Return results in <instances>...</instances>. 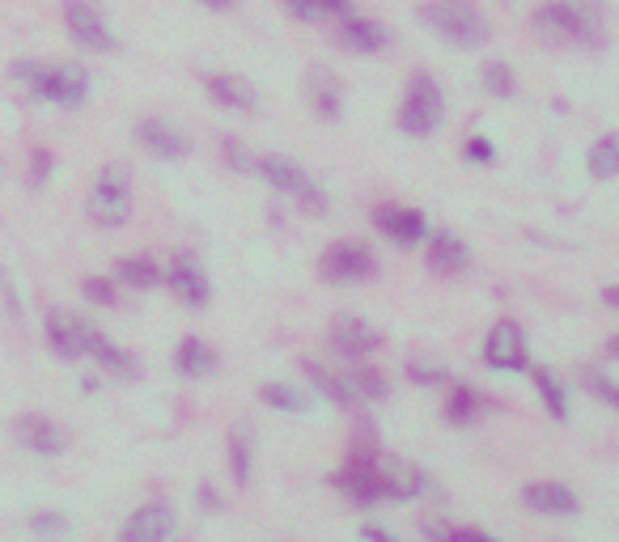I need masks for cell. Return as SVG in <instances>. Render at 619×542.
Listing matches in <instances>:
<instances>
[{
	"instance_id": "17",
	"label": "cell",
	"mask_w": 619,
	"mask_h": 542,
	"mask_svg": "<svg viewBox=\"0 0 619 542\" xmlns=\"http://www.w3.org/2000/svg\"><path fill=\"white\" fill-rule=\"evenodd\" d=\"M174 534H179V517L170 504H140L119 530L123 542H166Z\"/></svg>"
},
{
	"instance_id": "8",
	"label": "cell",
	"mask_w": 619,
	"mask_h": 542,
	"mask_svg": "<svg viewBox=\"0 0 619 542\" xmlns=\"http://www.w3.org/2000/svg\"><path fill=\"white\" fill-rule=\"evenodd\" d=\"M318 276L327 284H340V288L365 284V280L378 276V259L365 242H331L323 250V259H318Z\"/></svg>"
},
{
	"instance_id": "15",
	"label": "cell",
	"mask_w": 619,
	"mask_h": 542,
	"mask_svg": "<svg viewBox=\"0 0 619 542\" xmlns=\"http://www.w3.org/2000/svg\"><path fill=\"white\" fill-rule=\"evenodd\" d=\"M136 140H140V149H145L149 157L157 161H179L191 153V140L183 128H174L170 119L162 115H145V119H136Z\"/></svg>"
},
{
	"instance_id": "30",
	"label": "cell",
	"mask_w": 619,
	"mask_h": 542,
	"mask_svg": "<svg viewBox=\"0 0 619 542\" xmlns=\"http://www.w3.org/2000/svg\"><path fill=\"white\" fill-rule=\"evenodd\" d=\"M530 382H535L539 399H543V411L552 415V420H569V390H564V386L556 382V373H552V369L535 365V369H530Z\"/></svg>"
},
{
	"instance_id": "7",
	"label": "cell",
	"mask_w": 619,
	"mask_h": 542,
	"mask_svg": "<svg viewBox=\"0 0 619 542\" xmlns=\"http://www.w3.org/2000/svg\"><path fill=\"white\" fill-rule=\"evenodd\" d=\"M60 17H64V30L73 34L77 47L94 51V56H111V51H119V39L111 34V26H106V17L94 0H60Z\"/></svg>"
},
{
	"instance_id": "9",
	"label": "cell",
	"mask_w": 619,
	"mask_h": 542,
	"mask_svg": "<svg viewBox=\"0 0 619 542\" xmlns=\"http://www.w3.org/2000/svg\"><path fill=\"white\" fill-rule=\"evenodd\" d=\"M484 365L497 369V373L530 369V339L522 331V322H514V318L492 322L488 335H484Z\"/></svg>"
},
{
	"instance_id": "14",
	"label": "cell",
	"mask_w": 619,
	"mask_h": 542,
	"mask_svg": "<svg viewBox=\"0 0 619 542\" xmlns=\"http://www.w3.org/2000/svg\"><path fill=\"white\" fill-rule=\"evenodd\" d=\"M13 441L22 449H30V454H39V458H60L68 449L64 428L51 420V415H39V411L17 415V420H13Z\"/></svg>"
},
{
	"instance_id": "26",
	"label": "cell",
	"mask_w": 619,
	"mask_h": 542,
	"mask_svg": "<svg viewBox=\"0 0 619 542\" xmlns=\"http://www.w3.org/2000/svg\"><path fill=\"white\" fill-rule=\"evenodd\" d=\"M225 454H229V475H234V483L238 487H251V475H255V432L246 428L242 420L229 428Z\"/></svg>"
},
{
	"instance_id": "32",
	"label": "cell",
	"mask_w": 619,
	"mask_h": 542,
	"mask_svg": "<svg viewBox=\"0 0 619 542\" xmlns=\"http://www.w3.org/2000/svg\"><path fill=\"white\" fill-rule=\"evenodd\" d=\"M259 403L263 407H272V411H285V415H302L310 411V399L297 386L289 382H268V386H259Z\"/></svg>"
},
{
	"instance_id": "20",
	"label": "cell",
	"mask_w": 619,
	"mask_h": 542,
	"mask_svg": "<svg viewBox=\"0 0 619 542\" xmlns=\"http://www.w3.org/2000/svg\"><path fill=\"white\" fill-rule=\"evenodd\" d=\"M340 47L352 51V56H378V51L391 47V30L374 17H357V13H344L340 22Z\"/></svg>"
},
{
	"instance_id": "28",
	"label": "cell",
	"mask_w": 619,
	"mask_h": 542,
	"mask_svg": "<svg viewBox=\"0 0 619 542\" xmlns=\"http://www.w3.org/2000/svg\"><path fill=\"white\" fill-rule=\"evenodd\" d=\"M488 407H492V403L484 399L480 390H471V386H463V382H454V386H450V399H446V411H441V415H446V424L467 428V424L480 420V415H484Z\"/></svg>"
},
{
	"instance_id": "31",
	"label": "cell",
	"mask_w": 619,
	"mask_h": 542,
	"mask_svg": "<svg viewBox=\"0 0 619 542\" xmlns=\"http://www.w3.org/2000/svg\"><path fill=\"white\" fill-rule=\"evenodd\" d=\"M586 170H590V178H598V183H615L619 178V132H607L594 144L590 157H586Z\"/></svg>"
},
{
	"instance_id": "46",
	"label": "cell",
	"mask_w": 619,
	"mask_h": 542,
	"mask_svg": "<svg viewBox=\"0 0 619 542\" xmlns=\"http://www.w3.org/2000/svg\"><path fill=\"white\" fill-rule=\"evenodd\" d=\"M603 305H607V310H619V284H607L603 288Z\"/></svg>"
},
{
	"instance_id": "40",
	"label": "cell",
	"mask_w": 619,
	"mask_h": 542,
	"mask_svg": "<svg viewBox=\"0 0 619 542\" xmlns=\"http://www.w3.org/2000/svg\"><path fill=\"white\" fill-rule=\"evenodd\" d=\"M0 305H5L9 318H22V293H17L13 267H0Z\"/></svg>"
},
{
	"instance_id": "38",
	"label": "cell",
	"mask_w": 619,
	"mask_h": 542,
	"mask_svg": "<svg viewBox=\"0 0 619 542\" xmlns=\"http://www.w3.org/2000/svg\"><path fill=\"white\" fill-rule=\"evenodd\" d=\"M581 386H586V390L594 394V399H603L611 411H619V382H615V377L590 369V373H581Z\"/></svg>"
},
{
	"instance_id": "3",
	"label": "cell",
	"mask_w": 619,
	"mask_h": 542,
	"mask_svg": "<svg viewBox=\"0 0 619 542\" xmlns=\"http://www.w3.org/2000/svg\"><path fill=\"white\" fill-rule=\"evenodd\" d=\"M255 174L268 183L276 195H285V200H293L297 208H302L306 216H327L331 204H327V191L314 183V178L297 166L293 157H280V153H263L255 157Z\"/></svg>"
},
{
	"instance_id": "18",
	"label": "cell",
	"mask_w": 619,
	"mask_h": 542,
	"mask_svg": "<svg viewBox=\"0 0 619 542\" xmlns=\"http://www.w3.org/2000/svg\"><path fill=\"white\" fill-rule=\"evenodd\" d=\"M378 479H382V496L386 500H416L424 492V483H429L416 462L382 454V449H378Z\"/></svg>"
},
{
	"instance_id": "25",
	"label": "cell",
	"mask_w": 619,
	"mask_h": 542,
	"mask_svg": "<svg viewBox=\"0 0 619 542\" xmlns=\"http://www.w3.org/2000/svg\"><path fill=\"white\" fill-rule=\"evenodd\" d=\"M302 373L310 377V386L323 394L327 403H335L340 411H352V403H357V394H352V386H348V377L344 373H331L327 365H318L314 356H302Z\"/></svg>"
},
{
	"instance_id": "6",
	"label": "cell",
	"mask_w": 619,
	"mask_h": 542,
	"mask_svg": "<svg viewBox=\"0 0 619 542\" xmlns=\"http://www.w3.org/2000/svg\"><path fill=\"white\" fill-rule=\"evenodd\" d=\"M90 221L98 229H119L132 216V174L128 166H102L90 191Z\"/></svg>"
},
{
	"instance_id": "36",
	"label": "cell",
	"mask_w": 619,
	"mask_h": 542,
	"mask_svg": "<svg viewBox=\"0 0 619 542\" xmlns=\"http://www.w3.org/2000/svg\"><path fill=\"white\" fill-rule=\"evenodd\" d=\"M26 530L39 534V538H60V534L73 530V521H68L64 513H56V509H39V513L26 517Z\"/></svg>"
},
{
	"instance_id": "39",
	"label": "cell",
	"mask_w": 619,
	"mask_h": 542,
	"mask_svg": "<svg viewBox=\"0 0 619 542\" xmlns=\"http://www.w3.org/2000/svg\"><path fill=\"white\" fill-rule=\"evenodd\" d=\"M403 373H408V382L412 386H441L446 382V369L437 365V360H408V365H403Z\"/></svg>"
},
{
	"instance_id": "5",
	"label": "cell",
	"mask_w": 619,
	"mask_h": 542,
	"mask_svg": "<svg viewBox=\"0 0 619 542\" xmlns=\"http://www.w3.org/2000/svg\"><path fill=\"white\" fill-rule=\"evenodd\" d=\"M441 119H446V94H441V85L429 77V72H416V77L408 81V94H403L399 102V132L408 140H429Z\"/></svg>"
},
{
	"instance_id": "2",
	"label": "cell",
	"mask_w": 619,
	"mask_h": 542,
	"mask_svg": "<svg viewBox=\"0 0 619 542\" xmlns=\"http://www.w3.org/2000/svg\"><path fill=\"white\" fill-rule=\"evenodd\" d=\"M535 34L547 47H590L603 34V22L586 0H547L535 13Z\"/></svg>"
},
{
	"instance_id": "23",
	"label": "cell",
	"mask_w": 619,
	"mask_h": 542,
	"mask_svg": "<svg viewBox=\"0 0 619 542\" xmlns=\"http://www.w3.org/2000/svg\"><path fill=\"white\" fill-rule=\"evenodd\" d=\"M85 360H94V365L102 373H111V377H123V382H132V377L140 373V360L132 352H123L115 339H106L98 327L90 335V348H85Z\"/></svg>"
},
{
	"instance_id": "47",
	"label": "cell",
	"mask_w": 619,
	"mask_h": 542,
	"mask_svg": "<svg viewBox=\"0 0 619 542\" xmlns=\"http://www.w3.org/2000/svg\"><path fill=\"white\" fill-rule=\"evenodd\" d=\"M200 5H208V9H234L238 0H200Z\"/></svg>"
},
{
	"instance_id": "22",
	"label": "cell",
	"mask_w": 619,
	"mask_h": 542,
	"mask_svg": "<svg viewBox=\"0 0 619 542\" xmlns=\"http://www.w3.org/2000/svg\"><path fill=\"white\" fill-rule=\"evenodd\" d=\"M306 102L323 123H335L344 115V89L327 68H310L306 72Z\"/></svg>"
},
{
	"instance_id": "43",
	"label": "cell",
	"mask_w": 619,
	"mask_h": 542,
	"mask_svg": "<svg viewBox=\"0 0 619 542\" xmlns=\"http://www.w3.org/2000/svg\"><path fill=\"white\" fill-rule=\"evenodd\" d=\"M200 509L204 513H221L225 509V500H221V492L212 483H200Z\"/></svg>"
},
{
	"instance_id": "21",
	"label": "cell",
	"mask_w": 619,
	"mask_h": 542,
	"mask_svg": "<svg viewBox=\"0 0 619 542\" xmlns=\"http://www.w3.org/2000/svg\"><path fill=\"white\" fill-rule=\"evenodd\" d=\"M204 89L221 111H238V115L255 111V98H259L255 85L246 77H238V72H212V77H204Z\"/></svg>"
},
{
	"instance_id": "34",
	"label": "cell",
	"mask_w": 619,
	"mask_h": 542,
	"mask_svg": "<svg viewBox=\"0 0 619 542\" xmlns=\"http://www.w3.org/2000/svg\"><path fill=\"white\" fill-rule=\"evenodd\" d=\"M285 9L297 17V22H323V17L352 13V0H285Z\"/></svg>"
},
{
	"instance_id": "48",
	"label": "cell",
	"mask_w": 619,
	"mask_h": 542,
	"mask_svg": "<svg viewBox=\"0 0 619 542\" xmlns=\"http://www.w3.org/2000/svg\"><path fill=\"white\" fill-rule=\"evenodd\" d=\"M607 352H611V356H619V339H611V343H607Z\"/></svg>"
},
{
	"instance_id": "24",
	"label": "cell",
	"mask_w": 619,
	"mask_h": 542,
	"mask_svg": "<svg viewBox=\"0 0 619 542\" xmlns=\"http://www.w3.org/2000/svg\"><path fill=\"white\" fill-rule=\"evenodd\" d=\"M174 369H179L187 382H204V377L217 373V352H212L200 335H183V343L174 348Z\"/></svg>"
},
{
	"instance_id": "37",
	"label": "cell",
	"mask_w": 619,
	"mask_h": 542,
	"mask_svg": "<svg viewBox=\"0 0 619 542\" xmlns=\"http://www.w3.org/2000/svg\"><path fill=\"white\" fill-rule=\"evenodd\" d=\"M51 174H56V153L51 149H30V174H26V187L39 191L51 183Z\"/></svg>"
},
{
	"instance_id": "29",
	"label": "cell",
	"mask_w": 619,
	"mask_h": 542,
	"mask_svg": "<svg viewBox=\"0 0 619 542\" xmlns=\"http://www.w3.org/2000/svg\"><path fill=\"white\" fill-rule=\"evenodd\" d=\"M352 394H357V403H382L386 394H391V382H386V373L365 365V360H352V369L344 373Z\"/></svg>"
},
{
	"instance_id": "1",
	"label": "cell",
	"mask_w": 619,
	"mask_h": 542,
	"mask_svg": "<svg viewBox=\"0 0 619 542\" xmlns=\"http://www.w3.org/2000/svg\"><path fill=\"white\" fill-rule=\"evenodd\" d=\"M13 81L30 89V98L77 111L90 98V72L81 64H43V60H17L13 64Z\"/></svg>"
},
{
	"instance_id": "35",
	"label": "cell",
	"mask_w": 619,
	"mask_h": 542,
	"mask_svg": "<svg viewBox=\"0 0 619 542\" xmlns=\"http://www.w3.org/2000/svg\"><path fill=\"white\" fill-rule=\"evenodd\" d=\"M81 297L90 301V305H102V310H115V305H119L115 276H90V280H81Z\"/></svg>"
},
{
	"instance_id": "10",
	"label": "cell",
	"mask_w": 619,
	"mask_h": 542,
	"mask_svg": "<svg viewBox=\"0 0 619 542\" xmlns=\"http://www.w3.org/2000/svg\"><path fill=\"white\" fill-rule=\"evenodd\" d=\"M90 335H94V327L85 322L81 314H73V310H51L47 318H43V339H47V348H51V356H60V360H85V348H90Z\"/></svg>"
},
{
	"instance_id": "11",
	"label": "cell",
	"mask_w": 619,
	"mask_h": 542,
	"mask_svg": "<svg viewBox=\"0 0 619 542\" xmlns=\"http://www.w3.org/2000/svg\"><path fill=\"white\" fill-rule=\"evenodd\" d=\"M327 339H331V352L344 356L348 365L352 360H369L382 348V331L369 327V322L357 318V314H335L331 327H327Z\"/></svg>"
},
{
	"instance_id": "42",
	"label": "cell",
	"mask_w": 619,
	"mask_h": 542,
	"mask_svg": "<svg viewBox=\"0 0 619 542\" xmlns=\"http://www.w3.org/2000/svg\"><path fill=\"white\" fill-rule=\"evenodd\" d=\"M225 157H229V170H238V174H246V170H255V157H246L238 140H229V144H225Z\"/></svg>"
},
{
	"instance_id": "19",
	"label": "cell",
	"mask_w": 619,
	"mask_h": 542,
	"mask_svg": "<svg viewBox=\"0 0 619 542\" xmlns=\"http://www.w3.org/2000/svg\"><path fill=\"white\" fill-rule=\"evenodd\" d=\"M424 263H429L433 276H463L471 263V250L463 238H454L450 229H437L424 238Z\"/></svg>"
},
{
	"instance_id": "33",
	"label": "cell",
	"mask_w": 619,
	"mask_h": 542,
	"mask_svg": "<svg viewBox=\"0 0 619 542\" xmlns=\"http://www.w3.org/2000/svg\"><path fill=\"white\" fill-rule=\"evenodd\" d=\"M480 85L488 89V98H497V102H509L518 94V81H514V68H509L505 60H488L480 68Z\"/></svg>"
},
{
	"instance_id": "4",
	"label": "cell",
	"mask_w": 619,
	"mask_h": 542,
	"mask_svg": "<svg viewBox=\"0 0 619 542\" xmlns=\"http://www.w3.org/2000/svg\"><path fill=\"white\" fill-rule=\"evenodd\" d=\"M420 22L429 26L441 43H450L458 51H475L488 43V22L467 0H433V5L420 9Z\"/></svg>"
},
{
	"instance_id": "45",
	"label": "cell",
	"mask_w": 619,
	"mask_h": 542,
	"mask_svg": "<svg viewBox=\"0 0 619 542\" xmlns=\"http://www.w3.org/2000/svg\"><path fill=\"white\" fill-rule=\"evenodd\" d=\"M361 538H369V542H395V534H391V530H382V526H365Z\"/></svg>"
},
{
	"instance_id": "13",
	"label": "cell",
	"mask_w": 619,
	"mask_h": 542,
	"mask_svg": "<svg viewBox=\"0 0 619 542\" xmlns=\"http://www.w3.org/2000/svg\"><path fill=\"white\" fill-rule=\"evenodd\" d=\"M369 221H374L378 233H386L395 246L412 250L420 246L424 238H429V216H424L420 208H403V204H374V212H369Z\"/></svg>"
},
{
	"instance_id": "27",
	"label": "cell",
	"mask_w": 619,
	"mask_h": 542,
	"mask_svg": "<svg viewBox=\"0 0 619 542\" xmlns=\"http://www.w3.org/2000/svg\"><path fill=\"white\" fill-rule=\"evenodd\" d=\"M115 284H128V288H157L166 284V267H157L153 255H123L115 259Z\"/></svg>"
},
{
	"instance_id": "44",
	"label": "cell",
	"mask_w": 619,
	"mask_h": 542,
	"mask_svg": "<svg viewBox=\"0 0 619 542\" xmlns=\"http://www.w3.org/2000/svg\"><path fill=\"white\" fill-rule=\"evenodd\" d=\"M420 534H424V538H450L454 526H446V521H433V517H424V521H420Z\"/></svg>"
},
{
	"instance_id": "12",
	"label": "cell",
	"mask_w": 619,
	"mask_h": 542,
	"mask_svg": "<svg viewBox=\"0 0 619 542\" xmlns=\"http://www.w3.org/2000/svg\"><path fill=\"white\" fill-rule=\"evenodd\" d=\"M166 284L174 288V297H179L187 310H208L212 301V284H208V271L204 263L191 255V250H179V255L170 259L166 267Z\"/></svg>"
},
{
	"instance_id": "41",
	"label": "cell",
	"mask_w": 619,
	"mask_h": 542,
	"mask_svg": "<svg viewBox=\"0 0 619 542\" xmlns=\"http://www.w3.org/2000/svg\"><path fill=\"white\" fill-rule=\"evenodd\" d=\"M467 161H480V166H488V161H497V149H492V140H484V136H471V140H467Z\"/></svg>"
},
{
	"instance_id": "16",
	"label": "cell",
	"mask_w": 619,
	"mask_h": 542,
	"mask_svg": "<svg viewBox=\"0 0 619 542\" xmlns=\"http://www.w3.org/2000/svg\"><path fill=\"white\" fill-rule=\"evenodd\" d=\"M522 509L526 513H535V517H560V521H569L581 513V500L573 487H564V483H552V479H543V483H526L522 487Z\"/></svg>"
}]
</instances>
